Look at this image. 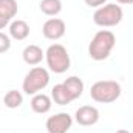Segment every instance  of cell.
<instances>
[{"mask_svg": "<svg viewBox=\"0 0 133 133\" xmlns=\"http://www.w3.org/2000/svg\"><path fill=\"white\" fill-rule=\"evenodd\" d=\"M116 45V36L110 30H99L88 45V56L93 61H105Z\"/></svg>", "mask_w": 133, "mask_h": 133, "instance_id": "cell-1", "label": "cell"}, {"mask_svg": "<svg viewBox=\"0 0 133 133\" xmlns=\"http://www.w3.org/2000/svg\"><path fill=\"white\" fill-rule=\"evenodd\" d=\"M122 93L121 84L116 81H98L90 88L91 99L99 104H111L116 99H119Z\"/></svg>", "mask_w": 133, "mask_h": 133, "instance_id": "cell-2", "label": "cell"}, {"mask_svg": "<svg viewBox=\"0 0 133 133\" xmlns=\"http://www.w3.org/2000/svg\"><path fill=\"white\" fill-rule=\"evenodd\" d=\"M45 59H46V65L48 70L56 73V74H62L71 65L70 61V54L66 51V48L61 43H53L46 48L45 51Z\"/></svg>", "mask_w": 133, "mask_h": 133, "instance_id": "cell-3", "label": "cell"}, {"mask_svg": "<svg viewBox=\"0 0 133 133\" xmlns=\"http://www.w3.org/2000/svg\"><path fill=\"white\" fill-rule=\"evenodd\" d=\"M48 84H50L48 70L43 68V66H34L26 73V76L22 82V90H23L25 95L34 96V95L40 93L43 88H46Z\"/></svg>", "mask_w": 133, "mask_h": 133, "instance_id": "cell-4", "label": "cell"}, {"mask_svg": "<svg viewBox=\"0 0 133 133\" xmlns=\"http://www.w3.org/2000/svg\"><path fill=\"white\" fill-rule=\"evenodd\" d=\"M124 17V11L119 5L116 3H105L104 6L98 8L93 14V22L102 26V28H111L121 23Z\"/></svg>", "mask_w": 133, "mask_h": 133, "instance_id": "cell-5", "label": "cell"}, {"mask_svg": "<svg viewBox=\"0 0 133 133\" xmlns=\"http://www.w3.org/2000/svg\"><path fill=\"white\" fill-rule=\"evenodd\" d=\"M73 125V118L68 113H56L50 116L45 122V129L48 133H66Z\"/></svg>", "mask_w": 133, "mask_h": 133, "instance_id": "cell-6", "label": "cell"}, {"mask_svg": "<svg viewBox=\"0 0 133 133\" xmlns=\"http://www.w3.org/2000/svg\"><path fill=\"white\" fill-rule=\"evenodd\" d=\"M65 31H66V25L65 22L59 17H51L48 19L43 26H42V34L45 39L48 40H59L65 36Z\"/></svg>", "mask_w": 133, "mask_h": 133, "instance_id": "cell-7", "label": "cell"}, {"mask_svg": "<svg viewBox=\"0 0 133 133\" xmlns=\"http://www.w3.org/2000/svg\"><path fill=\"white\" fill-rule=\"evenodd\" d=\"M99 118H101L99 110L96 107H93V105H82L74 113V121L79 125H84V127L95 125L99 121Z\"/></svg>", "mask_w": 133, "mask_h": 133, "instance_id": "cell-8", "label": "cell"}, {"mask_svg": "<svg viewBox=\"0 0 133 133\" xmlns=\"http://www.w3.org/2000/svg\"><path fill=\"white\" fill-rule=\"evenodd\" d=\"M19 11L16 0H0V30L8 26Z\"/></svg>", "mask_w": 133, "mask_h": 133, "instance_id": "cell-9", "label": "cell"}, {"mask_svg": "<svg viewBox=\"0 0 133 133\" xmlns=\"http://www.w3.org/2000/svg\"><path fill=\"white\" fill-rule=\"evenodd\" d=\"M22 57H23V62L26 65H39L43 57H45V51L39 46V45H28L25 46V50L22 51Z\"/></svg>", "mask_w": 133, "mask_h": 133, "instance_id": "cell-10", "label": "cell"}, {"mask_svg": "<svg viewBox=\"0 0 133 133\" xmlns=\"http://www.w3.org/2000/svg\"><path fill=\"white\" fill-rule=\"evenodd\" d=\"M31 108H33L34 113H39V115H45L51 110V105H53V99L45 95V93H37L34 95L31 102H30Z\"/></svg>", "mask_w": 133, "mask_h": 133, "instance_id": "cell-11", "label": "cell"}, {"mask_svg": "<svg viewBox=\"0 0 133 133\" xmlns=\"http://www.w3.org/2000/svg\"><path fill=\"white\" fill-rule=\"evenodd\" d=\"M28 36H30V25L25 20L17 19V20H12L9 23V37L11 39H14V40H25Z\"/></svg>", "mask_w": 133, "mask_h": 133, "instance_id": "cell-12", "label": "cell"}, {"mask_svg": "<svg viewBox=\"0 0 133 133\" xmlns=\"http://www.w3.org/2000/svg\"><path fill=\"white\" fill-rule=\"evenodd\" d=\"M51 99L54 101L57 105H68L70 102L74 101L73 99V96L70 95L68 88L64 85V82H62V84H57V85L53 87V90H51Z\"/></svg>", "mask_w": 133, "mask_h": 133, "instance_id": "cell-13", "label": "cell"}, {"mask_svg": "<svg viewBox=\"0 0 133 133\" xmlns=\"http://www.w3.org/2000/svg\"><path fill=\"white\" fill-rule=\"evenodd\" d=\"M64 85L68 88L70 95L73 96L74 101L79 99V98L82 96V93H84V82H82V79L77 77V76H70V77H66L65 81H64Z\"/></svg>", "mask_w": 133, "mask_h": 133, "instance_id": "cell-14", "label": "cell"}, {"mask_svg": "<svg viewBox=\"0 0 133 133\" xmlns=\"http://www.w3.org/2000/svg\"><path fill=\"white\" fill-rule=\"evenodd\" d=\"M39 8L45 16L56 17L62 11V0H40Z\"/></svg>", "mask_w": 133, "mask_h": 133, "instance_id": "cell-15", "label": "cell"}, {"mask_svg": "<svg viewBox=\"0 0 133 133\" xmlns=\"http://www.w3.org/2000/svg\"><path fill=\"white\" fill-rule=\"evenodd\" d=\"M3 102H5V105L8 107V108H19L22 104H23V95L20 93V91H17V90H9L6 95H5V98H3Z\"/></svg>", "mask_w": 133, "mask_h": 133, "instance_id": "cell-16", "label": "cell"}, {"mask_svg": "<svg viewBox=\"0 0 133 133\" xmlns=\"http://www.w3.org/2000/svg\"><path fill=\"white\" fill-rule=\"evenodd\" d=\"M9 48H11V37L0 31V54L9 51Z\"/></svg>", "mask_w": 133, "mask_h": 133, "instance_id": "cell-17", "label": "cell"}, {"mask_svg": "<svg viewBox=\"0 0 133 133\" xmlns=\"http://www.w3.org/2000/svg\"><path fill=\"white\" fill-rule=\"evenodd\" d=\"M85 2V5L87 6H90V8H101V6H104L105 3H107V0H84Z\"/></svg>", "mask_w": 133, "mask_h": 133, "instance_id": "cell-18", "label": "cell"}, {"mask_svg": "<svg viewBox=\"0 0 133 133\" xmlns=\"http://www.w3.org/2000/svg\"><path fill=\"white\" fill-rule=\"evenodd\" d=\"M116 3H121V5H133V0H116Z\"/></svg>", "mask_w": 133, "mask_h": 133, "instance_id": "cell-19", "label": "cell"}, {"mask_svg": "<svg viewBox=\"0 0 133 133\" xmlns=\"http://www.w3.org/2000/svg\"><path fill=\"white\" fill-rule=\"evenodd\" d=\"M116 133H130L129 130H124V129H121V130H118Z\"/></svg>", "mask_w": 133, "mask_h": 133, "instance_id": "cell-20", "label": "cell"}]
</instances>
